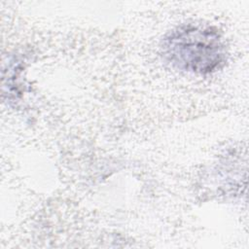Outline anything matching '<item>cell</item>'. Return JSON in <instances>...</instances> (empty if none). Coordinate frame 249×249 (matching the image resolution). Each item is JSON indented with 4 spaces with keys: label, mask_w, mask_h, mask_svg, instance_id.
Instances as JSON below:
<instances>
[{
    "label": "cell",
    "mask_w": 249,
    "mask_h": 249,
    "mask_svg": "<svg viewBox=\"0 0 249 249\" xmlns=\"http://www.w3.org/2000/svg\"><path fill=\"white\" fill-rule=\"evenodd\" d=\"M183 22L167 30L160 43L163 59L188 78H205L226 62V36L214 25Z\"/></svg>",
    "instance_id": "cell-1"
}]
</instances>
